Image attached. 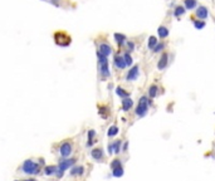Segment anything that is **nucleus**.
I'll list each match as a JSON object with an SVG mask.
<instances>
[{"label":"nucleus","mask_w":215,"mask_h":181,"mask_svg":"<svg viewBox=\"0 0 215 181\" xmlns=\"http://www.w3.org/2000/svg\"><path fill=\"white\" fill-rule=\"evenodd\" d=\"M157 34H159V37H160L161 39H165V38L169 37V29H167L165 25H161V27H159V29H157Z\"/></svg>","instance_id":"23"},{"label":"nucleus","mask_w":215,"mask_h":181,"mask_svg":"<svg viewBox=\"0 0 215 181\" xmlns=\"http://www.w3.org/2000/svg\"><path fill=\"white\" fill-rule=\"evenodd\" d=\"M38 164H39L40 166H42V165H45V160H44L43 157H39V158H38Z\"/></svg>","instance_id":"35"},{"label":"nucleus","mask_w":215,"mask_h":181,"mask_svg":"<svg viewBox=\"0 0 215 181\" xmlns=\"http://www.w3.org/2000/svg\"><path fill=\"white\" fill-rule=\"evenodd\" d=\"M152 104V101L149 100L146 96H142V97L138 100V103L135 108V114L137 117H145L149 112V107Z\"/></svg>","instance_id":"3"},{"label":"nucleus","mask_w":215,"mask_h":181,"mask_svg":"<svg viewBox=\"0 0 215 181\" xmlns=\"http://www.w3.org/2000/svg\"><path fill=\"white\" fill-rule=\"evenodd\" d=\"M167 64H169V54L165 52V53H162V54H161V58L157 62V69L159 71H163L167 67Z\"/></svg>","instance_id":"13"},{"label":"nucleus","mask_w":215,"mask_h":181,"mask_svg":"<svg viewBox=\"0 0 215 181\" xmlns=\"http://www.w3.org/2000/svg\"><path fill=\"white\" fill-rule=\"evenodd\" d=\"M57 171H58V165H45L43 167V175L47 177L56 176Z\"/></svg>","instance_id":"10"},{"label":"nucleus","mask_w":215,"mask_h":181,"mask_svg":"<svg viewBox=\"0 0 215 181\" xmlns=\"http://www.w3.org/2000/svg\"><path fill=\"white\" fill-rule=\"evenodd\" d=\"M127 148H128V142L126 141L124 145H122V151H127Z\"/></svg>","instance_id":"36"},{"label":"nucleus","mask_w":215,"mask_h":181,"mask_svg":"<svg viewBox=\"0 0 215 181\" xmlns=\"http://www.w3.org/2000/svg\"><path fill=\"white\" fill-rule=\"evenodd\" d=\"M116 94L118 96V97H121L122 100L124 98H127V97H130V93L128 92H126L122 87H117L116 88Z\"/></svg>","instance_id":"25"},{"label":"nucleus","mask_w":215,"mask_h":181,"mask_svg":"<svg viewBox=\"0 0 215 181\" xmlns=\"http://www.w3.org/2000/svg\"><path fill=\"white\" fill-rule=\"evenodd\" d=\"M138 76H140V67L137 64H135L134 67H131V69L127 72L126 81L127 82H134V81H136L138 78Z\"/></svg>","instance_id":"8"},{"label":"nucleus","mask_w":215,"mask_h":181,"mask_svg":"<svg viewBox=\"0 0 215 181\" xmlns=\"http://www.w3.org/2000/svg\"><path fill=\"white\" fill-rule=\"evenodd\" d=\"M97 58H98V68H99V74L102 78H108L111 76L109 67H108V59L103 54H101L99 52H97Z\"/></svg>","instance_id":"5"},{"label":"nucleus","mask_w":215,"mask_h":181,"mask_svg":"<svg viewBox=\"0 0 215 181\" xmlns=\"http://www.w3.org/2000/svg\"><path fill=\"white\" fill-rule=\"evenodd\" d=\"M74 151V146H73V142L70 140H64L63 142H60L59 147H58V154L62 158H68L72 156Z\"/></svg>","instance_id":"4"},{"label":"nucleus","mask_w":215,"mask_h":181,"mask_svg":"<svg viewBox=\"0 0 215 181\" xmlns=\"http://www.w3.org/2000/svg\"><path fill=\"white\" fill-rule=\"evenodd\" d=\"M132 107H134V101L131 100V97H127V98L122 100V111H124V112H128Z\"/></svg>","instance_id":"16"},{"label":"nucleus","mask_w":215,"mask_h":181,"mask_svg":"<svg viewBox=\"0 0 215 181\" xmlns=\"http://www.w3.org/2000/svg\"><path fill=\"white\" fill-rule=\"evenodd\" d=\"M196 6V0H185V9L191 10Z\"/></svg>","instance_id":"29"},{"label":"nucleus","mask_w":215,"mask_h":181,"mask_svg":"<svg viewBox=\"0 0 215 181\" xmlns=\"http://www.w3.org/2000/svg\"><path fill=\"white\" fill-rule=\"evenodd\" d=\"M98 113H99V116L102 117V118H108V116H109V108L107 107V106L99 104V106H98Z\"/></svg>","instance_id":"19"},{"label":"nucleus","mask_w":215,"mask_h":181,"mask_svg":"<svg viewBox=\"0 0 215 181\" xmlns=\"http://www.w3.org/2000/svg\"><path fill=\"white\" fill-rule=\"evenodd\" d=\"M20 172L28 177H35L43 172V167L40 166L35 160L27 158L23 161L22 166H20Z\"/></svg>","instance_id":"1"},{"label":"nucleus","mask_w":215,"mask_h":181,"mask_svg":"<svg viewBox=\"0 0 215 181\" xmlns=\"http://www.w3.org/2000/svg\"><path fill=\"white\" fill-rule=\"evenodd\" d=\"M157 94H159V87L156 86V84H151L150 88H149V97H150V100H153Z\"/></svg>","instance_id":"22"},{"label":"nucleus","mask_w":215,"mask_h":181,"mask_svg":"<svg viewBox=\"0 0 215 181\" xmlns=\"http://www.w3.org/2000/svg\"><path fill=\"white\" fill-rule=\"evenodd\" d=\"M122 140H115L112 142V147H113V154L115 155H118L122 152Z\"/></svg>","instance_id":"18"},{"label":"nucleus","mask_w":215,"mask_h":181,"mask_svg":"<svg viewBox=\"0 0 215 181\" xmlns=\"http://www.w3.org/2000/svg\"><path fill=\"white\" fill-rule=\"evenodd\" d=\"M118 166H122V161H121V158H118V157H116V158H113L111 161V164H109V167H111V170L112 168H115V167H118Z\"/></svg>","instance_id":"28"},{"label":"nucleus","mask_w":215,"mask_h":181,"mask_svg":"<svg viewBox=\"0 0 215 181\" xmlns=\"http://www.w3.org/2000/svg\"><path fill=\"white\" fill-rule=\"evenodd\" d=\"M118 132H120V129H118V126H116V125H112L109 129L107 130V136L109 137V138H113L115 136H117L118 135Z\"/></svg>","instance_id":"21"},{"label":"nucleus","mask_w":215,"mask_h":181,"mask_svg":"<svg viewBox=\"0 0 215 181\" xmlns=\"http://www.w3.org/2000/svg\"><path fill=\"white\" fill-rule=\"evenodd\" d=\"M113 38H115L116 43H117L120 47H121V45H125V44L127 43V38H126V35H125V34L115 33V34H113Z\"/></svg>","instance_id":"17"},{"label":"nucleus","mask_w":215,"mask_h":181,"mask_svg":"<svg viewBox=\"0 0 215 181\" xmlns=\"http://www.w3.org/2000/svg\"><path fill=\"white\" fill-rule=\"evenodd\" d=\"M113 66L117 68V69H125L127 66L125 63V59H124V56L122 54H117L113 57Z\"/></svg>","instance_id":"12"},{"label":"nucleus","mask_w":215,"mask_h":181,"mask_svg":"<svg viewBox=\"0 0 215 181\" xmlns=\"http://www.w3.org/2000/svg\"><path fill=\"white\" fill-rule=\"evenodd\" d=\"M196 16L199 18V19H201V20H205L206 18H208V15H209V10H208V8L206 6H199L198 9H196Z\"/></svg>","instance_id":"14"},{"label":"nucleus","mask_w":215,"mask_h":181,"mask_svg":"<svg viewBox=\"0 0 215 181\" xmlns=\"http://www.w3.org/2000/svg\"><path fill=\"white\" fill-rule=\"evenodd\" d=\"M14 181H38L35 177H27V179H19V180H14Z\"/></svg>","instance_id":"34"},{"label":"nucleus","mask_w":215,"mask_h":181,"mask_svg":"<svg viewBox=\"0 0 215 181\" xmlns=\"http://www.w3.org/2000/svg\"><path fill=\"white\" fill-rule=\"evenodd\" d=\"M182 14H185V6H181V5H177L174 10V15L175 16H181Z\"/></svg>","instance_id":"27"},{"label":"nucleus","mask_w":215,"mask_h":181,"mask_svg":"<svg viewBox=\"0 0 215 181\" xmlns=\"http://www.w3.org/2000/svg\"><path fill=\"white\" fill-rule=\"evenodd\" d=\"M97 52H99L101 54H103L105 57H108V56L112 54V47L108 43H106V42H102V43H99V45H98Z\"/></svg>","instance_id":"11"},{"label":"nucleus","mask_w":215,"mask_h":181,"mask_svg":"<svg viewBox=\"0 0 215 181\" xmlns=\"http://www.w3.org/2000/svg\"><path fill=\"white\" fill-rule=\"evenodd\" d=\"M86 172V167L83 165H74L69 170V176L72 177H81L83 176Z\"/></svg>","instance_id":"9"},{"label":"nucleus","mask_w":215,"mask_h":181,"mask_svg":"<svg viewBox=\"0 0 215 181\" xmlns=\"http://www.w3.org/2000/svg\"><path fill=\"white\" fill-rule=\"evenodd\" d=\"M96 131L95 130H88V132H87V143H86V146L87 147H92L95 145V138H96Z\"/></svg>","instance_id":"15"},{"label":"nucleus","mask_w":215,"mask_h":181,"mask_svg":"<svg viewBox=\"0 0 215 181\" xmlns=\"http://www.w3.org/2000/svg\"><path fill=\"white\" fill-rule=\"evenodd\" d=\"M77 162V158L76 157H68V158H60L58 161V171L56 174V177L57 179H62L66 174V171L70 170L73 167Z\"/></svg>","instance_id":"2"},{"label":"nucleus","mask_w":215,"mask_h":181,"mask_svg":"<svg viewBox=\"0 0 215 181\" xmlns=\"http://www.w3.org/2000/svg\"><path fill=\"white\" fill-rule=\"evenodd\" d=\"M122 56H124V59H125V63H126L127 67H131L132 64H134V59H132V56L128 52H125Z\"/></svg>","instance_id":"26"},{"label":"nucleus","mask_w":215,"mask_h":181,"mask_svg":"<svg viewBox=\"0 0 215 181\" xmlns=\"http://www.w3.org/2000/svg\"><path fill=\"white\" fill-rule=\"evenodd\" d=\"M107 154L108 155H113V147H112V142L107 145Z\"/></svg>","instance_id":"33"},{"label":"nucleus","mask_w":215,"mask_h":181,"mask_svg":"<svg viewBox=\"0 0 215 181\" xmlns=\"http://www.w3.org/2000/svg\"><path fill=\"white\" fill-rule=\"evenodd\" d=\"M157 43H159L157 38H156L155 35H151V37L149 38V42H147V47H149V49L153 50V48H155V47L157 45Z\"/></svg>","instance_id":"24"},{"label":"nucleus","mask_w":215,"mask_h":181,"mask_svg":"<svg viewBox=\"0 0 215 181\" xmlns=\"http://www.w3.org/2000/svg\"><path fill=\"white\" fill-rule=\"evenodd\" d=\"M54 42L59 47H68L70 44V37L64 31H57L54 34Z\"/></svg>","instance_id":"6"},{"label":"nucleus","mask_w":215,"mask_h":181,"mask_svg":"<svg viewBox=\"0 0 215 181\" xmlns=\"http://www.w3.org/2000/svg\"><path fill=\"white\" fill-rule=\"evenodd\" d=\"M91 157L97 162H102L105 158V151L102 147H93L91 150Z\"/></svg>","instance_id":"7"},{"label":"nucleus","mask_w":215,"mask_h":181,"mask_svg":"<svg viewBox=\"0 0 215 181\" xmlns=\"http://www.w3.org/2000/svg\"><path fill=\"white\" fill-rule=\"evenodd\" d=\"M194 27H195L198 30H201L204 27H205V20H194Z\"/></svg>","instance_id":"30"},{"label":"nucleus","mask_w":215,"mask_h":181,"mask_svg":"<svg viewBox=\"0 0 215 181\" xmlns=\"http://www.w3.org/2000/svg\"><path fill=\"white\" fill-rule=\"evenodd\" d=\"M124 174H125L124 165H122V166H118V167H115V168H112V176H113V177L120 179V177L124 176Z\"/></svg>","instance_id":"20"},{"label":"nucleus","mask_w":215,"mask_h":181,"mask_svg":"<svg viewBox=\"0 0 215 181\" xmlns=\"http://www.w3.org/2000/svg\"><path fill=\"white\" fill-rule=\"evenodd\" d=\"M126 45H127V52H128V53H131V52L135 50V43H132V42H128V40H127Z\"/></svg>","instance_id":"32"},{"label":"nucleus","mask_w":215,"mask_h":181,"mask_svg":"<svg viewBox=\"0 0 215 181\" xmlns=\"http://www.w3.org/2000/svg\"><path fill=\"white\" fill-rule=\"evenodd\" d=\"M163 49H165V44L163 43H157V45L153 48V50L152 52H155V53H160V52H162Z\"/></svg>","instance_id":"31"}]
</instances>
